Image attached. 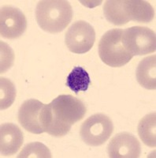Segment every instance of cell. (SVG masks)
<instances>
[{"label":"cell","instance_id":"cell-4","mask_svg":"<svg viewBox=\"0 0 156 158\" xmlns=\"http://www.w3.org/2000/svg\"><path fill=\"white\" fill-rule=\"evenodd\" d=\"M122 44L131 55L144 56L155 52V32L147 27L133 26L122 32Z\"/></svg>","mask_w":156,"mask_h":158},{"label":"cell","instance_id":"cell-5","mask_svg":"<svg viewBox=\"0 0 156 158\" xmlns=\"http://www.w3.org/2000/svg\"><path fill=\"white\" fill-rule=\"evenodd\" d=\"M113 131L114 125L110 117L102 113H97L83 123L80 135L83 142L88 146H99L109 139Z\"/></svg>","mask_w":156,"mask_h":158},{"label":"cell","instance_id":"cell-16","mask_svg":"<svg viewBox=\"0 0 156 158\" xmlns=\"http://www.w3.org/2000/svg\"><path fill=\"white\" fill-rule=\"evenodd\" d=\"M18 158L28 157H39V158H50L51 153L46 146L40 142H32L27 144L20 154L18 156Z\"/></svg>","mask_w":156,"mask_h":158},{"label":"cell","instance_id":"cell-12","mask_svg":"<svg viewBox=\"0 0 156 158\" xmlns=\"http://www.w3.org/2000/svg\"><path fill=\"white\" fill-rule=\"evenodd\" d=\"M156 56L144 58L136 69V79L139 84L147 89H156Z\"/></svg>","mask_w":156,"mask_h":158},{"label":"cell","instance_id":"cell-9","mask_svg":"<svg viewBox=\"0 0 156 158\" xmlns=\"http://www.w3.org/2000/svg\"><path fill=\"white\" fill-rule=\"evenodd\" d=\"M111 158H137L141 153L140 142L132 134L122 132L112 138L107 147Z\"/></svg>","mask_w":156,"mask_h":158},{"label":"cell","instance_id":"cell-13","mask_svg":"<svg viewBox=\"0 0 156 158\" xmlns=\"http://www.w3.org/2000/svg\"><path fill=\"white\" fill-rule=\"evenodd\" d=\"M108 22L115 25H123L129 22L124 8V0H108L103 7Z\"/></svg>","mask_w":156,"mask_h":158},{"label":"cell","instance_id":"cell-11","mask_svg":"<svg viewBox=\"0 0 156 158\" xmlns=\"http://www.w3.org/2000/svg\"><path fill=\"white\" fill-rule=\"evenodd\" d=\"M124 8L129 22L148 23L154 18V10L147 1L143 0H124Z\"/></svg>","mask_w":156,"mask_h":158},{"label":"cell","instance_id":"cell-6","mask_svg":"<svg viewBox=\"0 0 156 158\" xmlns=\"http://www.w3.org/2000/svg\"><path fill=\"white\" fill-rule=\"evenodd\" d=\"M65 41L70 52L84 54L92 49L95 41L94 28L84 21H78L68 29Z\"/></svg>","mask_w":156,"mask_h":158},{"label":"cell","instance_id":"cell-3","mask_svg":"<svg viewBox=\"0 0 156 158\" xmlns=\"http://www.w3.org/2000/svg\"><path fill=\"white\" fill-rule=\"evenodd\" d=\"M122 29L109 30L102 36L99 43V56L105 64L111 67H121L127 64L133 56L122 44Z\"/></svg>","mask_w":156,"mask_h":158},{"label":"cell","instance_id":"cell-10","mask_svg":"<svg viewBox=\"0 0 156 158\" xmlns=\"http://www.w3.org/2000/svg\"><path fill=\"white\" fill-rule=\"evenodd\" d=\"M24 135L22 130L14 123H4L0 130V151L3 156H12L22 147Z\"/></svg>","mask_w":156,"mask_h":158},{"label":"cell","instance_id":"cell-7","mask_svg":"<svg viewBox=\"0 0 156 158\" xmlns=\"http://www.w3.org/2000/svg\"><path fill=\"white\" fill-rule=\"evenodd\" d=\"M27 29L25 15L12 6L6 5L0 13V34L6 39H16L24 34Z\"/></svg>","mask_w":156,"mask_h":158},{"label":"cell","instance_id":"cell-2","mask_svg":"<svg viewBox=\"0 0 156 158\" xmlns=\"http://www.w3.org/2000/svg\"><path fill=\"white\" fill-rule=\"evenodd\" d=\"M72 6L65 0H42L36 8V18L43 30L58 33L64 30L72 21Z\"/></svg>","mask_w":156,"mask_h":158},{"label":"cell","instance_id":"cell-17","mask_svg":"<svg viewBox=\"0 0 156 158\" xmlns=\"http://www.w3.org/2000/svg\"><path fill=\"white\" fill-rule=\"evenodd\" d=\"M1 110L10 108L14 103L16 97V89L14 85L10 80L1 77Z\"/></svg>","mask_w":156,"mask_h":158},{"label":"cell","instance_id":"cell-15","mask_svg":"<svg viewBox=\"0 0 156 158\" xmlns=\"http://www.w3.org/2000/svg\"><path fill=\"white\" fill-rule=\"evenodd\" d=\"M90 83L89 74L81 67H74L66 79V85L75 94L87 91Z\"/></svg>","mask_w":156,"mask_h":158},{"label":"cell","instance_id":"cell-14","mask_svg":"<svg viewBox=\"0 0 156 158\" xmlns=\"http://www.w3.org/2000/svg\"><path fill=\"white\" fill-rule=\"evenodd\" d=\"M156 114L150 113L142 118L138 124V134L142 142L149 147L156 146Z\"/></svg>","mask_w":156,"mask_h":158},{"label":"cell","instance_id":"cell-8","mask_svg":"<svg viewBox=\"0 0 156 158\" xmlns=\"http://www.w3.org/2000/svg\"><path fill=\"white\" fill-rule=\"evenodd\" d=\"M43 106L44 104L34 99L27 100L22 104L18 118L24 129L36 135L44 132L41 123Z\"/></svg>","mask_w":156,"mask_h":158},{"label":"cell","instance_id":"cell-1","mask_svg":"<svg viewBox=\"0 0 156 158\" xmlns=\"http://www.w3.org/2000/svg\"><path fill=\"white\" fill-rule=\"evenodd\" d=\"M86 111L84 103L76 97L58 96L43 106L41 120L43 131L51 136H65L74 124L84 118Z\"/></svg>","mask_w":156,"mask_h":158}]
</instances>
